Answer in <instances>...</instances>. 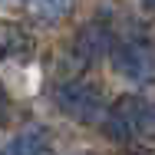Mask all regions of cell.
<instances>
[{
	"mask_svg": "<svg viewBox=\"0 0 155 155\" xmlns=\"http://www.w3.org/2000/svg\"><path fill=\"white\" fill-rule=\"evenodd\" d=\"M33 50V40L27 36L23 30H17V27H3V40H0V60H7V56H30Z\"/></svg>",
	"mask_w": 155,
	"mask_h": 155,
	"instance_id": "cell-6",
	"label": "cell"
},
{
	"mask_svg": "<svg viewBox=\"0 0 155 155\" xmlns=\"http://www.w3.org/2000/svg\"><path fill=\"white\" fill-rule=\"evenodd\" d=\"M125 155H155V152H152V149H129Z\"/></svg>",
	"mask_w": 155,
	"mask_h": 155,
	"instance_id": "cell-10",
	"label": "cell"
},
{
	"mask_svg": "<svg viewBox=\"0 0 155 155\" xmlns=\"http://www.w3.org/2000/svg\"><path fill=\"white\" fill-rule=\"evenodd\" d=\"M109 50H112V30L102 20H93V23H86L83 30L76 33V40L69 46V60L76 63L79 69H86V66L99 63Z\"/></svg>",
	"mask_w": 155,
	"mask_h": 155,
	"instance_id": "cell-3",
	"label": "cell"
},
{
	"mask_svg": "<svg viewBox=\"0 0 155 155\" xmlns=\"http://www.w3.org/2000/svg\"><path fill=\"white\" fill-rule=\"evenodd\" d=\"M139 3H142L145 10H155V0H139Z\"/></svg>",
	"mask_w": 155,
	"mask_h": 155,
	"instance_id": "cell-11",
	"label": "cell"
},
{
	"mask_svg": "<svg viewBox=\"0 0 155 155\" xmlns=\"http://www.w3.org/2000/svg\"><path fill=\"white\" fill-rule=\"evenodd\" d=\"M142 99L139 96H119L109 109H106V119H102V129L112 142H129L139 129V116H142Z\"/></svg>",
	"mask_w": 155,
	"mask_h": 155,
	"instance_id": "cell-4",
	"label": "cell"
},
{
	"mask_svg": "<svg viewBox=\"0 0 155 155\" xmlns=\"http://www.w3.org/2000/svg\"><path fill=\"white\" fill-rule=\"evenodd\" d=\"M56 106H60L63 116H69L73 122L93 125L99 119H106V96L99 86L86 83V79H69L56 86Z\"/></svg>",
	"mask_w": 155,
	"mask_h": 155,
	"instance_id": "cell-1",
	"label": "cell"
},
{
	"mask_svg": "<svg viewBox=\"0 0 155 155\" xmlns=\"http://www.w3.org/2000/svg\"><path fill=\"white\" fill-rule=\"evenodd\" d=\"M73 10V0H33V13L46 23H56Z\"/></svg>",
	"mask_w": 155,
	"mask_h": 155,
	"instance_id": "cell-7",
	"label": "cell"
},
{
	"mask_svg": "<svg viewBox=\"0 0 155 155\" xmlns=\"http://www.w3.org/2000/svg\"><path fill=\"white\" fill-rule=\"evenodd\" d=\"M112 69L129 83H152L155 79V43L145 36H129L112 43L109 50Z\"/></svg>",
	"mask_w": 155,
	"mask_h": 155,
	"instance_id": "cell-2",
	"label": "cell"
},
{
	"mask_svg": "<svg viewBox=\"0 0 155 155\" xmlns=\"http://www.w3.org/2000/svg\"><path fill=\"white\" fill-rule=\"evenodd\" d=\"M50 145V135L43 125H33V129H23L10 145H3L0 155H43Z\"/></svg>",
	"mask_w": 155,
	"mask_h": 155,
	"instance_id": "cell-5",
	"label": "cell"
},
{
	"mask_svg": "<svg viewBox=\"0 0 155 155\" xmlns=\"http://www.w3.org/2000/svg\"><path fill=\"white\" fill-rule=\"evenodd\" d=\"M7 119V93H3V83H0V122Z\"/></svg>",
	"mask_w": 155,
	"mask_h": 155,
	"instance_id": "cell-9",
	"label": "cell"
},
{
	"mask_svg": "<svg viewBox=\"0 0 155 155\" xmlns=\"http://www.w3.org/2000/svg\"><path fill=\"white\" fill-rule=\"evenodd\" d=\"M135 135L142 139H155V102H145L142 106V116H139V129Z\"/></svg>",
	"mask_w": 155,
	"mask_h": 155,
	"instance_id": "cell-8",
	"label": "cell"
},
{
	"mask_svg": "<svg viewBox=\"0 0 155 155\" xmlns=\"http://www.w3.org/2000/svg\"><path fill=\"white\" fill-rule=\"evenodd\" d=\"M0 3H13V0H0Z\"/></svg>",
	"mask_w": 155,
	"mask_h": 155,
	"instance_id": "cell-12",
	"label": "cell"
}]
</instances>
